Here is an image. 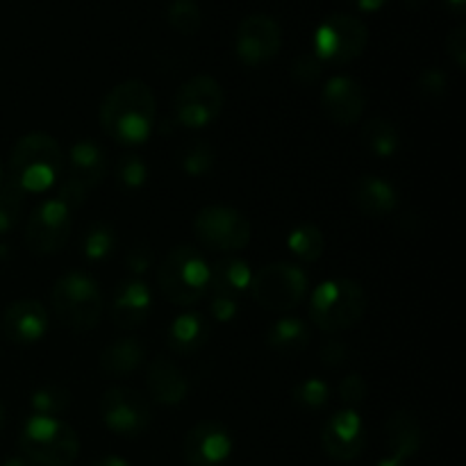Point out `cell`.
I'll use <instances>...</instances> for the list:
<instances>
[{
	"mask_svg": "<svg viewBox=\"0 0 466 466\" xmlns=\"http://www.w3.org/2000/svg\"><path fill=\"white\" fill-rule=\"evenodd\" d=\"M155 94L146 82L126 80L109 89L100 105V126L105 135L123 146H141L155 126Z\"/></svg>",
	"mask_w": 466,
	"mask_h": 466,
	"instance_id": "obj_1",
	"label": "cell"
},
{
	"mask_svg": "<svg viewBox=\"0 0 466 466\" xmlns=\"http://www.w3.org/2000/svg\"><path fill=\"white\" fill-rule=\"evenodd\" d=\"M64 153L57 139L46 132L21 137L9 155V182L23 194H41L59 180Z\"/></svg>",
	"mask_w": 466,
	"mask_h": 466,
	"instance_id": "obj_2",
	"label": "cell"
},
{
	"mask_svg": "<svg viewBox=\"0 0 466 466\" xmlns=\"http://www.w3.org/2000/svg\"><path fill=\"white\" fill-rule=\"evenodd\" d=\"M157 285L164 299L180 308L198 303L209 289V264L191 246H176L157 268Z\"/></svg>",
	"mask_w": 466,
	"mask_h": 466,
	"instance_id": "obj_3",
	"label": "cell"
},
{
	"mask_svg": "<svg viewBox=\"0 0 466 466\" xmlns=\"http://www.w3.org/2000/svg\"><path fill=\"white\" fill-rule=\"evenodd\" d=\"M23 455L35 466H68L80 453V437L66 421L55 417H35L23 423L18 437Z\"/></svg>",
	"mask_w": 466,
	"mask_h": 466,
	"instance_id": "obj_4",
	"label": "cell"
},
{
	"mask_svg": "<svg viewBox=\"0 0 466 466\" xmlns=\"http://www.w3.org/2000/svg\"><path fill=\"white\" fill-rule=\"evenodd\" d=\"M369 299L362 285L349 278H335L317 287L309 300V319L323 332L346 330L362 321Z\"/></svg>",
	"mask_w": 466,
	"mask_h": 466,
	"instance_id": "obj_5",
	"label": "cell"
},
{
	"mask_svg": "<svg viewBox=\"0 0 466 466\" xmlns=\"http://www.w3.org/2000/svg\"><path fill=\"white\" fill-rule=\"evenodd\" d=\"M53 309L59 321L73 332H89L103 314V294L98 282L82 271H68L55 282Z\"/></svg>",
	"mask_w": 466,
	"mask_h": 466,
	"instance_id": "obj_6",
	"label": "cell"
},
{
	"mask_svg": "<svg viewBox=\"0 0 466 466\" xmlns=\"http://www.w3.org/2000/svg\"><path fill=\"white\" fill-rule=\"evenodd\" d=\"M250 294L268 312H289L308 294V276L296 264L273 262L259 268L250 280Z\"/></svg>",
	"mask_w": 466,
	"mask_h": 466,
	"instance_id": "obj_7",
	"label": "cell"
},
{
	"mask_svg": "<svg viewBox=\"0 0 466 466\" xmlns=\"http://www.w3.org/2000/svg\"><path fill=\"white\" fill-rule=\"evenodd\" d=\"M369 30L353 14H332L314 35V55L326 64H350L364 53Z\"/></svg>",
	"mask_w": 466,
	"mask_h": 466,
	"instance_id": "obj_8",
	"label": "cell"
},
{
	"mask_svg": "<svg viewBox=\"0 0 466 466\" xmlns=\"http://www.w3.org/2000/svg\"><path fill=\"white\" fill-rule=\"evenodd\" d=\"M196 239L218 253H239L250 241V223L239 209L208 205L194 218Z\"/></svg>",
	"mask_w": 466,
	"mask_h": 466,
	"instance_id": "obj_9",
	"label": "cell"
},
{
	"mask_svg": "<svg viewBox=\"0 0 466 466\" xmlns=\"http://www.w3.org/2000/svg\"><path fill=\"white\" fill-rule=\"evenodd\" d=\"M223 86L212 76H194L177 89L173 109L180 126L205 127L217 121L223 109Z\"/></svg>",
	"mask_w": 466,
	"mask_h": 466,
	"instance_id": "obj_10",
	"label": "cell"
},
{
	"mask_svg": "<svg viewBox=\"0 0 466 466\" xmlns=\"http://www.w3.org/2000/svg\"><path fill=\"white\" fill-rule=\"evenodd\" d=\"M73 209L62 198H50L32 212L25 226V246L35 255H55L64 248L71 235Z\"/></svg>",
	"mask_w": 466,
	"mask_h": 466,
	"instance_id": "obj_11",
	"label": "cell"
},
{
	"mask_svg": "<svg viewBox=\"0 0 466 466\" xmlns=\"http://www.w3.org/2000/svg\"><path fill=\"white\" fill-rule=\"evenodd\" d=\"M100 417L118 437H139L150 426V405L130 387H109L100 396Z\"/></svg>",
	"mask_w": 466,
	"mask_h": 466,
	"instance_id": "obj_12",
	"label": "cell"
},
{
	"mask_svg": "<svg viewBox=\"0 0 466 466\" xmlns=\"http://www.w3.org/2000/svg\"><path fill=\"white\" fill-rule=\"evenodd\" d=\"M282 30L267 14H250L237 27L235 50L246 66L267 64L280 53Z\"/></svg>",
	"mask_w": 466,
	"mask_h": 466,
	"instance_id": "obj_13",
	"label": "cell"
},
{
	"mask_svg": "<svg viewBox=\"0 0 466 466\" xmlns=\"http://www.w3.org/2000/svg\"><path fill=\"white\" fill-rule=\"evenodd\" d=\"M232 453V435L223 423L200 421L182 441V458L187 466H221Z\"/></svg>",
	"mask_w": 466,
	"mask_h": 466,
	"instance_id": "obj_14",
	"label": "cell"
},
{
	"mask_svg": "<svg viewBox=\"0 0 466 466\" xmlns=\"http://www.w3.org/2000/svg\"><path fill=\"white\" fill-rule=\"evenodd\" d=\"M321 444L332 460H339V462L355 460L367 444L362 417L355 410H341V412L332 414L323 426Z\"/></svg>",
	"mask_w": 466,
	"mask_h": 466,
	"instance_id": "obj_15",
	"label": "cell"
},
{
	"mask_svg": "<svg viewBox=\"0 0 466 466\" xmlns=\"http://www.w3.org/2000/svg\"><path fill=\"white\" fill-rule=\"evenodd\" d=\"M323 112L328 114V118L339 126H353L360 121L364 112V89L360 82H355L353 77L337 76L332 80L326 82L323 86Z\"/></svg>",
	"mask_w": 466,
	"mask_h": 466,
	"instance_id": "obj_16",
	"label": "cell"
},
{
	"mask_svg": "<svg viewBox=\"0 0 466 466\" xmlns=\"http://www.w3.org/2000/svg\"><path fill=\"white\" fill-rule=\"evenodd\" d=\"M3 332L12 344H36L48 332V312L39 300H16L5 309Z\"/></svg>",
	"mask_w": 466,
	"mask_h": 466,
	"instance_id": "obj_17",
	"label": "cell"
},
{
	"mask_svg": "<svg viewBox=\"0 0 466 466\" xmlns=\"http://www.w3.org/2000/svg\"><path fill=\"white\" fill-rule=\"evenodd\" d=\"M153 309V294L141 280H126L116 287L112 303V321L121 330H135L146 323Z\"/></svg>",
	"mask_w": 466,
	"mask_h": 466,
	"instance_id": "obj_18",
	"label": "cell"
},
{
	"mask_svg": "<svg viewBox=\"0 0 466 466\" xmlns=\"http://www.w3.org/2000/svg\"><path fill=\"white\" fill-rule=\"evenodd\" d=\"M68 168H71L68 180L76 182L85 191L96 189L105 180V176H107V157H105V150L91 139L77 141L68 150Z\"/></svg>",
	"mask_w": 466,
	"mask_h": 466,
	"instance_id": "obj_19",
	"label": "cell"
},
{
	"mask_svg": "<svg viewBox=\"0 0 466 466\" xmlns=\"http://www.w3.org/2000/svg\"><path fill=\"white\" fill-rule=\"evenodd\" d=\"M150 396L159 405H180L189 394V382L182 369L173 360L159 355L155 362H150L148 373H146Z\"/></svg>",
	"mask_w": 466,
	"mask_h": 466,
	"instance_id": "obj_20",
	"label": "cell"
},
{
	"mask_svg": "<svg viewBox=\"0 0 466 466\" xmlns=\"http://www.w3.org/2000/svg\"><path fill=\"white\" fill-rule=\"evenodd\" d=\"M353 200L360 212L369 218H385L399 208V194L394 185L378 176L360 177L353 189Z\"/></svg>",
	"mask_w": 466,
	"mask_h": 466,
	"instance_id": "obj_21",
	"label": "cell"
},
{
	"mask_svg": "<svg viewBox=\"0 0 466 466\" xmlns=\"http://www.w3.org/2000/svg\"><path fill=\"white\" fill-rule=\"evenodd\" d=\"M421 426H419V419L414 417L408 410H399V412L391 414L387 419L385 426V444L390 455L400 458L408 462L410 458L419 453L421 449Z\"/></svg>",
	"mask_w": 466,
	"mask_h": 466,
	"instance_id": "obj_22",
	"label": "cell"
},
{
	"mask_svg": "<svg viewBox=\"0 0 466 466\" xmlns=\"http://www.w3.org/2000/svg\"><path fill=\"white\" fill-rule=\"evenodd\" d=\"M146 358V349L139 339H116L107 344L100 353V369L107 376H130L132 371L141 367Z\"/></svg>",
	"mask_w": 466,
	"mask_h": 466,
	"instance_id": "obj_23",
	"label": "cell"
},
{
	"mask_svg": "<svg viewBox=\"0 0 466 466\" xmlns=\"http://www.w3.org/2000/svg\"><path fill=\"white\" fill-rule=\"evenodd\" d=\"M209 339V326L205 319L196 312H182L173 319L168 328V344L173 350L182 355H191L203 349Z\"/></svg>",
	"mask_w": 466,
	"mask_h": 466,
	"instance_id": "obj_24",
	"label": "cell"
},
{
	"mask_svg": "<svg viewBox=\"0 0 466 466\" xmlns=\"http://www.w3.org/2000/svg\"><path fill=\"white\" fill-rule=\"evenodd\" d=\"M253 273L248 262L239 258H223L214 267H209V289L221 291V294L235 296L250 287Z\"/></svg>",
	"mask_w": 466,
	"mask_h": 466,
	"instance_id": "obj_25",
	"label": "cell"
},
{
	"mask_svg": "<svg viewBox=\"0 0 466 466\" xmlns=\"http://www.w3.org/2000/svg\"><path fill=\"white\" fill-rule=\"evenodd\" d=\"M309 328L300 319L287 317L273 323L267 332V344L280 355H296L309 344Z\"/></svg>",
	"mask_w": 466,
	"mask_h": 466,
	"instance_id": "obj_26",
	"label": "cell"
},
{
	"mask_svg": "<svg viewBox=\"0 0 466 466\" xmlns=\"http://www.w3.org/2000/svg\"><path fill=\"white\" fill-rule=\"evenodd\" d=\"M362 144L378 157H391L400 146V135L387 118H371L362 126Z\"/></svg>",
	"mask_w": 466,
	"mask_h": 466,
	"instance_id": "obj_27",
	"label": "cell"
},
{
	"mask_svg": "<svg viewBox=\"0 0 466 466\" xmlns=\"http://www.w3.org/2000/svg\"><path fill=\"white\" fill-rule=\"evenodd\" d=\"M323 232L312 223H303V226L294 228L287 237V248L303 262H317L323 255Z\"/></svg>",
	"mask_w": 466,
	"mask_h": 466,
	"instance_id": "obj_28",
	"label": "cell"
},
{
	"mask_svg": "<svg viewBox=\"0 0 466 466\" xmlns=\"http://www.w3.org/2000/svg\"><path fill=\"white\" fill-rule=\"evenodd\" d=\"M30 403L35 414L57 419L59 414H64L71 408V391L64 385H57V382H48V385L39 387V390L32 394Z\"/></svg>",
	"mask_w": 466,
	"mask_h": 466,
	"instance_id": "obj_29",
	"label": "cell"
},
{
	"mask_svg": "<svg viewBox=\"0 0 466 466\" xmlns=\"http://www.w3.org/2000/svg\"><path fill=\"white\" fill-rule=\"evenodd\" d=\"M114 246H116V237L107 223H96L86 230L85 239H82V253L91 262H103L112 255Z\"/></svg>",
	"mask_w": 466,
	"mask_h": 466,
	"instance_id": "obj_30",
	"label": "cell"
},
{
	"mask_svg": "<svg viewBox=\"0 0 466 466\" xmlns=\"http://www.w3.org/2000/svg\"><path fill=\"white\" fill-rule=\"evenodd\" d=\"M23 203H25V194L12 182L0 187V235H7L14 226L18 223L23 214Z\"/></svg>",
	"mask_w": 466,
	"mask_h": 466,
	"instance_id": "obj_31",
	"label": "cell"
},
{
	"mask_svg": "<svg viewBox=\"0 0 466 466\" xmlns=\"http://www.w3.org/2000/svg\"><path fill=\"white\" fill-rule=\"evenodd\" d=\"M168 23L176 27L180 35H196L200 30V9L196 0H173L168 7Z\"/></svg>",
	"mask_w": 466,
	"mask_h": 466,
	"instance_id": "obj_32",
	"label": "cell"
},
{
	"mask_svg": "<svg viewBox=\"0 0 466 466\" xmlns=\"http://www.w3.org/2000/svg\"><path fill=\"white\" fill-rule=\"evenodd\" d=\"M291 399H294V403L300 405V408L319 410L328 403V399H330V390H328L326 382L319 380V378H308V380H303L300 385L294 387Z\"/></svg>",
	"mask_w": 466,
	"mask_h": 466,
	"instance_id": "obj_33",
	"label": "cell"
},
{
	"mask_svg": "<svg viewBox=\"0 0 466 466\" xmlns=\"http://www.w3.org/2000/svg\"><path fill=\"white\" fill-rule=\"evenodd\" d=\"M180 162L189 176H205L214 167V150L205 141H189L182 150Z\"/></svg>",
	"mask_w": 466,
	"mask_h": 466,
	"instance_id": "obj_34",
	"label": "cell"
},
{
	"mask_svg": "<svg viewBox=\"0 0 466 466\" xmlns=\"http://www.w3.org/2000/svg\"><path fill=\"white\" fill-rule=\"evenodd\" d=\"M116 177L123 187H127V189H139V187H144V182L148 180V168H146L141 157H137V155H126V157H121V162H118Z\"/></svg>",
	"mask_w": 466,
	"mask_h": 466,
	"instance_id": "obj_35",
	"label": "cell"
},
{
	"mask_svg": "<svg viewBox=\"0 0 466 466\" xmlns=\"http://www.w3.org/2000/svg\"><path fill=\"white\" fill-rule=\"evenodd\" d=\"M323 73V62L317 57V55H303L294 62L291 66V76H294L296 82H303V85H312L321 77Z\"/></svg>",
	"mask_w": 466,
	"mask_h": 466,
	"instance_id": "obj_36",
	"label": "cell"
},
{
	"mask_svg": "<svg viewBox=\"0 0 466 466\" xmlns=\"http://www.w3.org/2000/svg\"><path fill=\"white\" fill-rule=\"evenodd\" d=\"M209 312L218 323H228L237 317V299L230 294H221V291H212V305Z\"/></svg>",
	"mask_w": 466,
	"mask_h": 466,
	"instance_id": "obj_37",
	"label": "cell"
},
{
	"mask_svg": "<svg viewBox=\"0 0 466 466\" xmlns=\"http://www.w3.org/2000/svg\"><path fill=\"white\" fill-rule=\"evenodd\" d=\"M367 382L362 376H346L339 385V396L346 405H360L367 399Z\"/></svg>",
	"mask_w": 466,
	"mask_h": 466,
	"instance_id": "obj_38",
	"label": "cell"
},
{
	"mask_svg": "<svg viewBox=\"0 0 466 466\" xmlns=\"http://www.w3.org/2000/svg\"><path fill=\"white\" fill-rule=\"evenodd\" d=\"M446 53L453 59L455 66L460 71H464L466 66V30L462 25H458L455 30H451V35L446 36Z\"/></svg>",
	"mask_w": 466,
	"mask_h": 466,
	"instance_id": "obj_39",
	"label": "cell"
},
{
	"mask_svg": "<svg viewBox=\"0 0 466 466\" xmlns=\"http://www.w3.org/2000/svg\"><path fill=\"white\" fill-rule=\"evenodd\" d=\"M319 358H321V362L326 364L328 369H339L349 362V349H346L344 341L330 339L321 346Z\"/></svg>",
	"mask_w": 466,
	"mask_h": 466,
	"instance_id": "obj_40",
	"label": "cell"
},
{
	"mask_svg": "<svg viewBox=\"0 0 466 466\" xmlns=\"http://www.w3.org/2000/svg\"><path fill=\"white\" fill-rule=\"evenodd\" d=\"M126 264L132 273H137V276H139V273H146L150 268V264H153V250L146 244H137L135 248L127 253Z\"/></svg>",
	"mask_w": 466,
	"mask_h": 466,
	"instance_id": "obj_41",
	"label": "cell"
},
{
	"mask_svg": "<svg viewBox=\"0 0 466 466\" xmlns=\"http://www.w3.org/2000/svg\"><path fill=\"white\" fill-rule=\"evenodd\" d=\"M419 89L428 96H440L446 89V76L440 68H428L421 77H419Z\"/></svg>",
	"mask_w": 466,
	"mask_h": 466,
	"instance_id": "obj_42",
	"label": "cell"
},
{
	"mask_svg": "<svg viewBox=\"0 0 466 466\" xmlns=\"http://www.w3.org/2000/svg\"><path fill=\"white\" fill-rule=\"evenodd\" d=\"M350 3L358 9H362V12H378L387 0H350Z\"/></svg>",
	"mask_w": 466,
	"mask_h": 466,
	"instance_id": "obj_43",
	"label": "cell"
},
{
	"mask_svg": "<svg viewBox=\"0 0 466 466\" xmlns=\"http://www.w3.org/2000/svg\"><path fill=\"white\" fill-rule=\"evenodd\" d=\"M91 466H130L123 458H116V455H103V458L94 460Z\"/></svg>",
	"mask_w": 466,
	"mask_h": 466,
	"instance_id": "obj_44",
	"label": "cell"
},
{
	"mask_svg": "<svg viewBox=\"0 0 466 466\" xmlns=\"http://www.w3.org/2000/svg\"><path fill=\"white\" fill-rule=\"evenodd\" d=\"M378 466H408V462L400 458H394V455H387V458H382Z\"/></svg>",
	"mask_w": 466,
	"mask_h": 466,
	"instance_id": "obj_45",
	"label": "cell"
},
{
	"mask_svg": "<svg viewBox=\"0 0 466 466\" xmlns=\"http://www.w3.org/2000/svg\"><path fill=\"white\" fill-rule=\"evenodd\" d=\"M3 466H35V464L27 462L25 458H9V460H5Z\"/></svg>",
	"mask_w": 466,
	"mask_h": 466,
	"instance_id": "obj_46",
	"label": "cell"
},
{
	"mask_svg": "<svg viewBox=\"0 0 466 466\" xmlns=\"http://www.w3.org/2000/svg\"><path fill=\"white\" fill-rule=\"evenodd\" d=\"M446 3H449V5H451V7H453V9H455V12H462V9H464V3H466V0H446Z\"/></svg>",
	"mask_w": 466,
	"mask_h": 466,
	"instance_id": "obj_47",
	"label": "cell"
},
{
	"mask_svg": "<svg viewBox=\"0 0 466 466\" xmlns=\"http://www.w3.org/2000/svg\"><path fill=\"white\" fill-rule=\"evenodd\" d=\"M405 5H408V7H412V9H419L423 5V0H405Z\"/></svg>",
	"mask_w": 466,
	"mask_h": 466,
	"instance_id": "obj_48",
	"label": "cell"
},
{
	"mask_svg": "<svg viewBox=\"0 0 466 466\" xmlns=\"http://www.w3.org/2000/svg\"><path fill=\"white\" fill-rule=\"evenodd\" d=\"M3 421H5V408L3 403H0V428H3Z\"/></svg>",
	"mask_w": 466,
	"mask_h": 466,
	"instance_id": "obj_49",
	"label": "cell"
},
{
	"mask_svg": "<svg viewBox=\"0 0 466 466\" xmlns=\"http://www.w3.org/2000/svg\"><path fill=\"white\" fill-rule=\"evenodd\" d=\"M0 180H3V167H0Z\"/></svg>",
	"mask_w": 466,
	"mask_h": 466,
	"instance_id": "obj_50",
	"label": "cell"
}]
</instances>
